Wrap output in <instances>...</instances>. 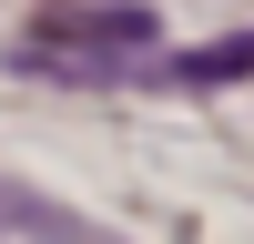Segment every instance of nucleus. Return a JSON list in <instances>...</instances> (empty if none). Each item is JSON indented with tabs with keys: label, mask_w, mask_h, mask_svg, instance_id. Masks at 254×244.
Here are the masks:
<instances>
[{
	"label": "nucleus",
	"mask_w": 254,
	"mask_h": 244,
	"mask_svg": "<svg viewBox=\"0 0 254 244\" xmlns=\"http://www.w3.org/2000/svg\"><path fill=\"white\" fill-rule=\"evenodd\" d=\"M41 31H61V41H92V51H153V10L142 0H71V10H51Z\"/></svg>",
	"instance_id": "nucleus-1"
},
{
	"label": "nucleus",
	"mask_w": 254,
	"mask_h": 244,
	"mask_svg": "<svg viewBox=\"0 0 254 244\" xmlns=\"http://www.w3.org/2000/svg\"><path fill=\"white\" fill-rule=\"evenodd\" d=\"M153 81H183V92H224V81H254V31H224V41H193L173 51Z\"/></svg>",
	"instance_id": "nucleus-2"
},
{
	"label": "nucleus",
	"mask_w": 254,
	"mask_h": 244,
	"mask_svg": "<svg viewBox=\"0 0 254 244\" xmlns=\"http://www.w3.org/2000/svg\"><path fill=\"white\" fill-rule=\"evenodd\" d=\"M0 224H10V234H81V214H71V203L20 193V183H0Z\"/></svg>",
	"instance_id": "nucleus-3"
}]
</instances>
